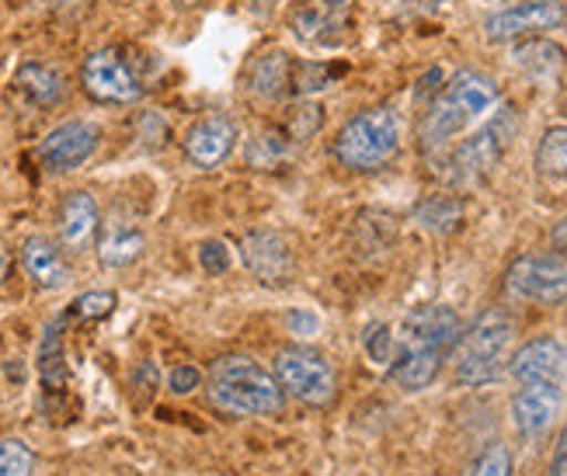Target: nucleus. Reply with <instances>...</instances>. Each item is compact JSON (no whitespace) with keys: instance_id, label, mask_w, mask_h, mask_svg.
Instances as JSON below:
<instances>
[{"instance_id":"obj_1","label":"nucleus","mask_w":567,"mask_h":476,"mask_svg":"<svg viewBox=\"0 0 567 476\" xmlns=\"http://www.w3.org/2000/svg\"><path fill=\"white\" fill-rule=\"evenodd\" d=\"M463 338V320L453 307H417L401 320L398 359L390 365L393 383L408 393H417L435 383L456 344Z\"/></svg>"},{"instance_id":"obj_2","label":"nucleus","mask_w":567,"mask_h":476,"mask_svg":"<svg viewBox=\"0 0 567 476\" xmlns=\"http://www.w3.org/2000/svg\"><path fill=\"white\" fill-rule=\"evenodd\" d=\"M209 400L230 414L272 417L282 411L286 393L276 372H268L251 355H224L209 369Z\"/></svg>"},{"instance_id":"obj_3","label":"nucleus","mask_w":567,"mask_h":476,"mask_svg":"<svg viewBox=\"0 0 567 476\" xmlns=\"http://www.w3.org/2000/svg\"><path fill=\"white\" fill-rule=\"evenodd\" d=\"M515 341V323L505 310H487L474 320L471 331H463L456 352V383L460 386H487L502 380L508 369V352Z\"/></svg>"},{"instance_id":"obj_4","label":"nucleus","mask_w":567,"mask_h":476,"mask_svg":"<svg viewBox=\"0 0 567 476\" xmlns=\"http://www.w3.org/2000/svg\"><path fill=\"white\" fill-rule=\"evenodd\" d=\"M495 102H498V87L491 77H484L477 70L456 73L453 84L442 91V97L422 122V146L425 149L446 146L456 133H463L466 125L481 118Z\"/></svg>"},{"instance_id":"obj_5","label":"nucleus","mask_w":567,"mask_h":476,"mask_svg":"<svg viewBox=\"0 0 567 476\" xmlns=\"http://www.w3.org/2000/svg\"><path fill=\"white\" fill-rule=\"evenodd\" d=\"M401 149V118L390 108H369L341 125L334 157L349 170H380Z\"/></svg>"},{"instance_id":"obj_6","label":"nucleus","mask_w":567,"mask_h":476,"mask_svg":"<svg viewBox=\"0 0 567 476\" xmlns=\"http://www.w3.org/2000/svg\"><path fill=\"white\" fill-rule=\"evenodd\" d=\"M276 380L282 393L313 411H328L338 400V372L324 352L307 344H289L276 355Z\"/></svg>"},{"instance_id":"obj_7","label":"nucleus","mask_w":567,"mask_h":476,"mask_svg":"<svg viewBox=\"0 0 567 476\" xmlns=\"http://www.w3.org/2000/svg\"><path fill=\"white\" fill-rule=\"evenodd\" d=\"M515 130H519V118H515L512 108H502L477 136L466 139L450 157V182L460 185V188L481 185L487 174L498 167V161L505 157Z\"/></svg>"},{"instance_id":"obj_8","label":"nucleus","mask_w":567,"mask_h":476,"mask_svg":"<svg viewBox=\"0 0 567 476\" xmlns=\"http://www.w3.org/2000/svg\"><path fill=\"white\" fill-rule=\"evenodd\" d=\"M508 299L519 303L554 307L567 299V258L550 250V255H523L505 275Z\"/></svg>"},{"instance_id":"obj_9","label":"nucleus","mask_w":567,"mask_h":476,"mask_svg":"<svg viewBox=\"0 0 567 476\" xmlns=\"http://www.w3.org/2000/svg\"><path fill=\"white\" fill-rule=\"evenodd\" d=\"M81 84L94 102H102V105H133L143 94L136 73L115 49H97V53H91L84 60Z\"/></svg>"},{"instance_id":"obj_10","label":"nucleus","mask_w":567,"mask_h":476,"mask_svg":"<svg viewBox=\"0 0 567 476\" xmlns=\"http://www.w3.org/2000/svg\"><path fill=\"white\" fill-rule=\"evenodd\" d=\"M564 21H567V8L560 4V0H523V4L491 14L484 21V32L491 42H508V39H519V35L560 29Z\"/></svg>"},{"instance_id":"obj_11","label":"nucleus","mask_w":567,"mask_h":476,"mask_svg":"<svg viewBox=\"0 0 567 476\" xmlns=\"http://www.w3.org/2000/svg\"><path fill=\"white\" fill-rule=\"evenodd\" d=\"M97 139H102V133H97L94 122H84V118H70L63 125H56L53 133H49L39 146V161L45 170L53 174H63V170H73L81 167L94 149H97Z\"/></svg>"},{"instance_id":"obj_12","label":"nucleus","mask_w":567,"mask_h":476,"mask_svg":"<svg viewBox=\"0 0 567 476\" xmlns=\"http://www.w3.org/2000/svg\"><path fill=\"white\" fill-rule=\"evenodd\" d=\"M240 258L248 271L265 286H286L296 271L292 247L282 234L276 230H255L240 240Z\"/></svg>"},{"instance_id":"obj_13","label":"nucleus","mask_w":567,"mask_h":476,"mask_svg":"<svg viewBox=\"0 0 567 476\" xmlns=\"http://www.w3.org/2000/svg\"><path fill=\"white\" fill-rule=\"evenodd\" d=\"M564 407V386L557 383H519L512 396V424L519 435H544Z\"/></svg>"},{"instance_id":"obj_14","label":"nucleus","mask_w":567,"mask_h":476,"mask_svg":"<svg viewBox=\"0 0 567 476\" xmlns=\"http://www.w3.org/2000/svg\"><path fill=\"white\" fill-rule=\"evenodd\" d=\"M515 383H557L567 390V348L557 338H536L512 355Z\"/></svg>"},{"instance_id":"obj_15","label":"nucleus","mask_w":567,"mask_h":476,"mask_svg":"<svg viewBox=\"0 0 567 476\" xmlns=\"http://www.w3.org/2000/svg\"><path fill=\"white\" fill-rule=\"evenodd\" d=\"M234 143H237L234 118H227V115H206V118H199L188 130V136H185V157L195 167L213 170V167H219L234 154Z\"/></svg>"},{"instance_id":"obj_16","label":"nucleus","mask_w":567,"mask_h":476,"mask_svg":"<svg viewBox=\"0 0 567 476\" xmlns=\"http://www.w3.org/2000/svg\"><path fill=\"white\" fill-rule=\"evenodd\" d=\"M102 230V216H97V203L87 192H73L66 195V203L60 209V240L66 250L81 255L91 247V240Z\"/></svg>"},{"instance_id":"obj_17","label":"nucleus","mask_w":567,"mask_h":476,"mask_svg":"<svg viewBox=\"0 0 567 476\" xmlns=\"http://www.w3.org/2000/svg\"><path fill=\"white\" fill-rule=\"evenodd\" d=\"M21 265L39 289H63L70 282V265L63 250L45 237H29L21 244Z\"/></svg>"},{"instance_id":"obj_18","label":"nucleus","mask_w":567,"mask_h":476,"mask_svg":"<svg viewBox=\"0 0 567 476\" xmlns=\"http://www.w3.org/2000/svg\"><path fill=\"white\" fill-rule=\"evenodd\" d=\"M143 230L136 223L126 219H112L105 223L102 237H97V261L109 265V268H126L143 255Z\"/></svg>"},{"instance_id":"obj_19","label":"nucleus","mask_w":567,"mask_h":476,"mask_svg":"<svg viewBox=\"0 0 567 476\" xmlns=\"http://www.w3.org/2000/svg\"><path fill=\"white\" fill-rule=\"evenodd\" d=\"M14 84L18 91L29 97L32 105L39 108H49V105H56L66 84H63V73L56 66H49V63H24L18 73H14Z\"/></svg>"},{"instance_id":"obj_20","label":"nucleus","mask_w":567,"mask_h":476,"mask_svg":"<svg viewBox=\"0 0 567 476\" xmlns=\"http://www.w3.org/2000/svg\"><path fill=\"white\" fill-rule=\"evenodd\" d=\"M251 91L258 97H265V102H276V97H282L286 91H292V63H289V56L279 53V49L258 56L255 66H251Z\"/></svg>"},{"instance_id":"obj_21","label":"nucleus","mask_w":567,"mask_h":476,"mask_svg":"<svg viewBox=\"0 0 567 476\" xmlns=\"http://www.w3.org/2000/svg\"><path fill=\"white\" fill-rule=\"evenodd\" d=\"M292 29L303 42H313V45H334L341 39V29H344V18L334 14V11H324L317 8L313 0L307 8H300L292 14Z\"/></svg>"},{"instance_id":"obj_22","label":"nucleus","mask_w":567,"mask_h":476,"mask_svg":"<svg viewBox=\"0 0 567 476\" xmlns=\"http://www.w3.org/2000/svg\"><path fill=\"white\" fill-rule=\"evenodd\" d=\"M63 320H53L39 344V372L49 393H60L66 386V362H63Z\"/></svg>"},{"instance_id":"obj_23","label":"nucleus","mask_w":567,"mask_h":476,"mask_svg":"<svg viewBox=\"0 0 567 476\" xmlns=\"http://www.w3.org/2000/svg\"><path fill=\"white\" fill-rule=\"evenodd\" d=\"M515 66H523L533 77H554L564 66V53L554 42H523L515 49Z\"/></svg>"},{"instance_id":"obj_24","label":"nucleus","mask_w":567,"mask_h":476,"mask_svg":"<svg viewBox=\"0 0 567 476\" xmlns=\"http://www.w3.org/2000/svg\"><path fill=\"white\" fill-rule=\"evenodd\" d=\"M460 219H463V206L453 195H432L417 206V223H425V227L435 234H450Z\"/></svg>"},{"instance_id":"obj_25","label":"nucleus","mask_w":567,"mask_h":476,"mask_svg":"<svg viewBox=\"0 0 567 476\" xmlns=\"http://www.w3.org/2000/svg\"><path fill=\"white\" fill-rule=\"evenodd\" d=\"M567 161V125H557V130H547L544 143L536 149V167L539 174H560Z\"/></svg>"},{"instance_id":"obj_26","label":"nucleus","mask_w":567,"mask_h":476,"mask_svg":"<svg viewBox=\"0 0 567 476\" xmlns=\"http://www.w3.org/2000/svg\"><path fill=\"white\" fill-rule=\"evenodd\" d=\"M35 456L21 438H4L0 442V476H32Z\"/></svg>"},{"instance_id":"obj_27","label":"nucleus","mask_w":567,"mask_h":476,"mask_svg":"<svg viewBox=\"0 0 567 476\" xmlns=\"http://www.w3.org/2000/svg\"><path fill=\"white\" fill-rule=\"evenodd\" d=\"M466 476H512V453H508V445L491 442L484 453L474 459V466L466 469Z\"/></svg>"},{"instance_id":"obj_28","label":"nucleus","mask_w":567,"mask_h":476,"mask_svg":"<svg viewBox=\"0 0 567 476\" xmlns=\"http://www.w3.org/2000/svg\"><path fill=\"white\" fill-rule=\"evenodd\" d=\"M286 154H289V143H286L279 133H261V136H255L251 146H248V161H251V167H268V164L282 161Z\"/></svg>"},{"instance_id":"obj_29","label":"nucleus","mask_w":567,"mask_h":476,"mask_svg":"<svg viewBox=\"0 0 567 476\" xmlns=\"http://www.w3.org/2000/svg\"><path fill=\"white\" fill-rule=\"evenodd\" d=\"M115 310V292H84L78 303H73V313L81 320H102Z\"/></svg>"},{"instance_id":"obj_30","label":"nucleus","mask_w":567,"mask_h":476,"mask_svg":"<svg viewBox=\"0 0 567 476\" xmlns=\"http://www.w3.org/2000/svg\"><path fill=\"white\" fill-rule=\"evenodd\" d=\"M365 352H369V359H373L377 365L380 362L383 365H393V359H398V341L390 338L386 328H369V334H365Z\"/></svg>"},{"instance_id":"obj_31","label":"nucleus","mask_w":567,"mask_h":476,"mask_svg":"<svg viewBox=\"0 0 567 476\" xmlns=\"http://www.w3.org/2000/svg\"><path fill=\"white\" fill-rule=\"evenodd\" d=\"M199 265L209 275H224L230 268V250H227V244L224 240H206L199 247Z\"/></svg>"},{"instance_id":"obj_32","label":"nucleus","mask_w":567,"mask_h":476,"mask_svg":"<svg viewBox=\"0 0 567 476\" xmlns=\"http://www.w3.org/2000/svg\"><path fill=\"white\" fill-rule=\"evenodd\" d=\"M199 383H203V372L195 365H178V369H171V375H167L171 393H192V390H199Z\"/></svg>"},{"instance_id":"obj_33","label":"nucleus","mask_w":567,"mask_h":476,"mask_svg":"<svg viewBox=\"0 0 567 476\" xmlns=\"http://www.w3.org/2000/svg\"><path fill=\"white\" fill-rule=\"evenodd\" d=\"M140 139H143L146 146H164V139H167V125H164V118H161L157 112H146V115L140 118Z\"/></svg>"},{"instance_id":"obj_34","label":"nucleus","mask_w":567,"mask_h":476,"mask_svg":"<svg viewBox=\"0 0 567 476\" xmlns=\"http://www.w3.org/2000/svg\"><path fill=\"white\" fill-rule=\"evenodd\" d=\"M550 476H567V428H564L560 438H557L554 459H550Z\"/></svg>"},{"instance_id":"obj_35","label":"nucleus","mask_w":567,"mask_h":476,"mask_svg":"<svg viewBox=\"0 0 567 476\" xmlns=\"http://www.w3.org/2000/svg\"><path fill=\"white\" fill-rule=\"evenodd\" d=\"M554 250H557V255H564L567 258V216L557 223V227H554Z\"/></svg>"},{"instance_id":"obj_36","label":"nucleus","mask_w":567,"mask_h":476,"mask_svg":"<svg viewBox=\"0 0 567 476\" xmlns=\"http://www.w3.org/2000/svg\"><path fill=\"white\" fill-rule=\"evenodd\" d=\"M317 8H324V11H334V14H344V8L352 4V0H313Z\"/></svg>"},{"instance_id":"obj_37","label":"nucleus","mask_w":567,"mask_h":476,"mask_svg":"<svg viewBox=\"0 0 567 476\" xmlns=\"http://www.w3.org/2000/svg\"><path fill=\"white\" fill-rule=\"evenodd\" d=\"M8 268H11V250H8L4 244H0V282L8 279Z\"/></svg>"},{"instance_id":"obj_38","label":"nucleus","mask_w":567,"mask_h":476,"mask_svg":"<svg viewBox=\"0 0 567 476\" xmlns=\"http://www.w3.org/2000/svg\"><path fill=\"white\" fill-rule=\"evenodd\" d=\"M182 8H192V4H199V0H178Z\"/></svg>"},{"instance_id":"obj_39","label":"nucleus","mask_w":567,"mask_h":476,"mask_svg":"<svg viewBox=\"0 0 567 476\" xmlns=\"http://www.w3.org/2000/svg\"><path fill=\"white\" fill-rule=\"evenodd\" d=\"M560 174H564V178H567V161H564V170H560Z\"/></svg>"}]
</instances>
